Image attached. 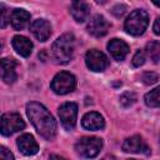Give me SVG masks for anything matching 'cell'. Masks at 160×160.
<instances>
[{"instance_id": "12", "label": "cell", "mask_w": 160, "mask_h": 160, "mask_svg": "<svg viewBox=\"0 0 160 160\" xmlns=\"http://www.w3.org/2000/svg\"><path fill=\"white\" fill-rule=\"evenodd\" d=\"M18 148L26 156L35 155L39 150L38 142H36V140L34 139V136L31 134H22L18 139Z\"/></svg>"}, {"instance_id": "27", "label": "cell", "mask_w": 160, "mask_h": 160, "mask_svg": "<svg viewBox=\"0 0 160 160\" xmlns=\"http://www.w3.org/2000/svg\"><path fill=\"white\" fill-rule=\"evenodd\" d=\"M152 30H154V32H155L156 35L160 36V18H158V19L155 20L154 26H152Z\"/></svg>"}, {"instance_id": "20", "label": "cell", "mask_w": 160, "mask_h": 160, "mask_svg": "<svg viewBox=\"0 0 160 160\" xmlns=\"http://www.w3.org/2000/svg\"><path fill=\"white\" fill-rule=\"evenodd\" d=\"M145 50H146L148 56L154 62H159L160 61V42L159 41H150V42H148Z\"/></svg>"}, {"instance_id": "3", "label": "cell", "mask_w": 160, "mask_h": 160, "mask_svg": "<svg viewBox=\"0 0 160 160\" xmlns=\"http://www.w3.org/2000/svg\"><path fill=\"white\" fill-rule=\"evenodd\" d=\"M148 24H149L148 12L142 9H136L125 20L124 28H125L126 32H129L130 35L139 36V35L144 34V31L146 30Z\"/></svg>"}, {"instance_id": "11", "label": "cell", "mask_w": 160, "mask_h": 160, "mask_svg": "<svg viewBox=\"0 0 160 160\" xmlns=\"http://www.w3.org/2000/svg\"><path fill=\"white\" fill-rule=\"evenodd\" d=\"M31 32L39 41H46L51 35V25L45 19H36L30 26Z\"/></svg>"}, {"instance_id": "19", "label": "cell", "mask_w": 160, "mask_h": 160, "mask_svg": "<svg viewBox=\"0 0 160 160\" xmlns=\"http://www.w3.org/2000/svg\"><path fill=\"white\" fill-rule=\"evenodd\" d=\"M145 104L150 108H160V86L152 89L145 95Z\"/></svg>"}, {"instance_id": "13", "label": "cell", "mask_w": 160, "mask_h": 160, "mask_svg": "<svg viewBox=\"0 0 160 160\" xmlns=\"http://www.w3.org/2000/svg\"><path fill=\"white\" fill-rule=\"evenodd\" d=\"M16 61L10 58L1 59V79L6 84H12L16 80Z\"/></svg>"}, {"instance_id": "24", "label": "cell", "mask_w": 160, "mask_h": 160, "mask_svg": "<svg viewBox=\"0 0 160 160\" xmlns=\"http://www.w3.org/2000/svg\"><path fill=\"white\" fill-rule=\"evenodd\" d=\"M0 9H1V18H0L1 21H0V25H1V28H5L8 21L10 20V15H8V9H6V6L4 4L0 5Z\"/></svg>"}, {"instance_id": "10", "label": "cell", "mask_w": 160, "mask_h": 160, "mask_svg": "<svg viewBox=\"0 0 160 160\" xmlns=\"http://www.w3.org/2000/svg\"><path fill=\"white\" fill-rule=\"evenodd\" d=\"M122 150L125 152H132V154H138V152H142L146 155L150 154V149L144 144L140 135H134L128 138L122 144Z\"/></svg>"}, {"instance_id": "6", "label": "cell", "mask_w": 160, "mask_h": 160, "mask_svg": "<svg viewBox=\"0 0 160 160\" xmlns=\"http://www.w3.org/2000/svg\"><path fill=\"white\" fill-rule=\"evenodd\" d=\"M25 128V122L16 112H8L1 116V134L9 136Z\"/></svg>"}, {"instance_id": "1", "label": "cell", "mask_w": 160, "mask_h": 160, "mask_svg": "<svg viewBox=\"0 0 160 160\" xmlns=\"http://www.w3.org/2000/svg\"><path fill=\"white\" fill-rule=\"evenodd\" d=\"M26 114L40 136L46 140H52L55 138L56 122L44 105L31 101L26 105Z\"/></svg>"}, {"instance_id": "17", "label": "cell", "mask_w": 160, "mask_h": 160, "mask_svg": "<svg viewBox=\"0 0 160 160\" xmlns=\"http://www.w3.org/2000/svg\"><path fill=\"white\" fill-rule=\"evenodd\" d=\"M30 20V14L24 9H15L10 15L11 25L15 30H22Z\"/></svg>"}, {"instance_id": "7", "label": "cell", "mask_w": 160, "mask_h": 160, "mask_svg": "<svg viewBox=\"0 0 160 160\" xmlns=\"http://www.w3.org/2000/svg\"><path fill=\"white\" fill-rule=\"evenodd\" d=\"M78 116V105L75 102H65L59 108V118L61 120L62 126L66 130H71L75 128Z\"/></svg>"}, {"instance_id": "23", "label": "cell", "mask_w": 160, "mask_h": 160, "mask_svg": "<svg viewBox=\"0 0 160 160\" xmlns=\"http://www.w3.org/2000/svg\"><path fill=\"white\" fill-rule=\"evenodd\" d=\"M142 81L146 84V85H151L154 82L158 81V75L155 72H144L142 76H141Z\"/></svg>"}, {"instance_id": "25", "label": "cell", "mask_w": 160, "mask_h": 160, "mask_svg": "<svg viewBox=\"0 0 160 160\" xmlns=\"http://www.w3.org/2000/svg\"><path fill=\"white\" fill-rule=\"evenodd\" d=\"M125 11H126V6H125V5H116V6H114L112 10H111V12H112L116 18H121V16L125 14Z\"/></svg>"}, {"instance_id": "9", "label": "cell", "mask_w": 160, "mask_h": 160, "mask_svg": "<svg viewBox=\"0 0 160 160\" xmlns=\"http://www.w3.org/2000/svg\"><path fill=\"white\" fill-rule=\"evenodd\" d=\"M109 29H110V24L102 15H94L88 22V31L96 38H101L106 35Z\"/></svg>"}, {"instance_id": "2", "label": "cell", "mask_w": 160, "mask_h": 160, "mask_svg": "<svg viewBox=\"0 0 160 160\" xmlns=\"http://www.w3.org/2000/svg\"><path fill=\"white\" fill-rule=\"evenodd\" d=\"M75 39L71 34H64L52 44V58L58 64H66L72 59Z\"/></svg>"}, {"instance_id": "28", "label": "cell", "mask_w": 160, "mask_h": 160, "mask_svg": "<svg viewBox=\"0 0 160 160\" xmlns=\"http://www.w3.org/2000/svg\"><path fill=\"white\" fill-rule=\"evenodd\" d=\"M50 160H68V159H65V158H62V156H60V155L52 154V155L50 156Z\"/></svg>"}, {"instance_id": "14", "label": "cell", "mask_w": 160, "mask_h": 160, "mask_svg": "<svg viewBox=\"0 0 160 160\" xmlns=\"http://www.w3.org/2000/svg\"><path fill=\"white\" fill-rule=\"evenodd\" d=\"M108 50H109V52L111 54V56L115 60L120 61V60H124L125 56L128 55V52H129V45L125 41L120 40V39H112L108 44Z\"/></svg>"}, {"instance_id": "18", "label": "cell", "mask_w": 160, "mask_h": 160, "mask_svg": "<svg viewBox=\"0 0 160 160\" xmlns=\"http://www.w3.org/2000/svg\"><path fill=\"white\" fill-rule=\"evenodd\" d=\"M70 14L78 22H84L90 14V8L84 1H74L70 6Z\"/></svg>"}, {"instance_id": "15", "label": "cell", "mask_w": 160, "mask_h": 160, "mask_svg": "<svg viewBox=\"0 0 160 160\" xmlns=\"http://www.w3.org/2000/svg\"><path fill=\"white\" fill-rule=\"evenodd\" d=\"M81 125L86 130H100L105 126V121H104V118L99 112L90 111L84 115L81 120Z\"/></svg>"}, {"instance_id": "5", "label": "cell", "mask_w": 160, "mask_h": 160, "mask_svg": "<svg viewBox=\"0 0 160 160\" xmlns=\"http://www.w3.org/2000/svg\"><path fill=\"white\" fill-rule=\"evenodd\" d=\"M51 90L55 94L59 95H65L68 92H71L75 86H76V79L72 74L68 72V71H60L59 74H56L50 84Z\"/></svg>"}, {"instance_id": "31", "label": "cell", "mask_w": 160, "mask_h": 160, "mask_svg": "<svg viewBox=\"0 0 160 160\" xmlns=\"http://www.w3.org/2000/svg\"><path fill=\"white\" fill-rule=\"evenodd\" d=\"M129 160H136V159H129Z\"/></svg>"}, {"instance_id": "16", "label": "cell", "mask_w": 160, "mask_h": 160, "mask_svg": "<svg viewBox=\"0 0 160 160\" xmlns=\"http://www.w3.org/2000/svg\"><path fill=\"white\" fill-rule=\"evenodd\" d=\"M12 48L15 49V51L24 56V58H28L30 54H31V50H32V42L25 38V36H21V35H16L12 38Z\"/></svg>"}, {"instance_id": "30", "label": "cell", "mask_w": 160, "mask_h": 160, "mask_svg": "<svg viewBox=\"0 0 160 160\" xmlns=\"http://www.w3.org/2000/svg\"><path fill=\"white\" fill-rule=\"evenodd\" d=\"M152 2H154V5H156V6H160V1H158V0H154Z\"/></svg>"}, {"instance_id": "22", "label": "cell", "mask_w": 160, "mask_h": 160, "mask_svg": "<svg viewBox=\"0 0 160 160\" xmlns=\"http://www.w3.org/2000/svg\"><path fill=\"white\" fill-rule=\"evenodd\" d=\"M144 62H145V54H144L142 50H138V51L135 52V55L132 56V65H134L135 68H139V66H141Z\"/></svg>"}, {"instance_id": "8", "label": "cell", "mask_w": 160, "mask_h": 160, "mask_svg": "<svg viewBox=\"0 0 160 160\" xmlns=\"http://www.w3.org/2000/svg\"><path fill=\"white\" fill-rule=\"evenodd\" d=\"M85 62L88 65V68L91 70V71H102L105 70V68L108 66L109 61H108V58L99 50L96 49H92V50H89L86 52V56H85Z\"/></svg>"}, {"instance_id": "29", "label": "cell", "mask_w": 160, "mask_h": 160, "mask_svg": "<svg viewBox=\"0 0 160 160\" xmlns=\"http://www.w3.org/2000/svg\"><path fill=\"white\" fill-rule=\"evenodd\" d=\"M101 160H115V158H114L112 155H106V156H104Z\"/></svg>"}, {"instance_id": "26", "label": "cell", "mask_w": 160, "mask_h": 160, "mask_svg": "<svg viewBox=\"0 0 160 160\" xmlns=\"http://www.w3.org/2000/svg\"><path fill=\"white\" fill-rule=\"evenodd\" d=\"M0 159L1 160H14V156L5 146H1L0 148Z\"/></svg>"}, {"instance_id": "21", "label": "cell", "mask_w": 160, "mask_h": 160, "mask_svg": "<svg viewBox=\"0 0 160 160\" xmlns=\"http://www.w3.org/2000/svg\"><path fill=\"white\" fill-rule=\"evenodd\" d=\"M136 101V95L132 91H126L120 96V104L124 108H129L131 105H134Z\"/></svg>"}, {"instance_id": "4", "label": "cell", "mask_w": 160, "mask_h": 160, "mask_svg": "<svg viewBox=\"0 0 160 160\" xmlns=\"http://www.w3.org/2000/svg\"><path fill=\"white\" fill-rule=\"evenodd\" d=\"M102 148V140L96 136H84L75 144L76 152L86 159L96 156Z\"/></svg>"}]
</instances>
